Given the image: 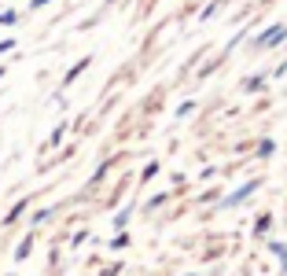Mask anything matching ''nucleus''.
Returning <instances> with one entry per match:
<instances>
[{
	"label": "nucleus",
	"instance_id": "f257e3e1",
	"mask_svg": "<svg viewBox=\"0 0 287 276\" xmlns=\"http://www.w3.org/2000/svg\"><path fill=\"white\" fill-rule=\"evenodd\" d=\"M283 37H287V29H283V26H273L269 34L258 37V44H273V41H283Z\"/></svg>",
	"mask_w": 287,
	"mask_h": 276
}]
</instances>
